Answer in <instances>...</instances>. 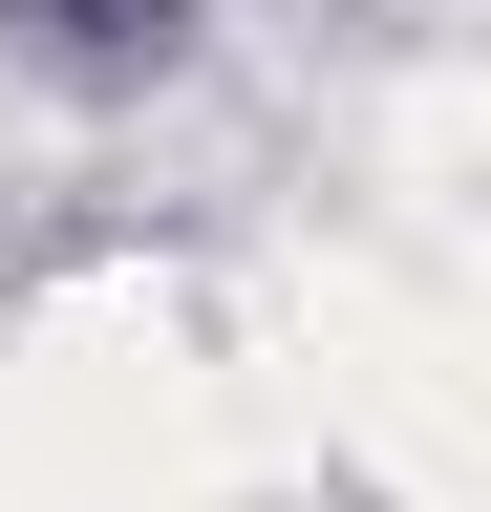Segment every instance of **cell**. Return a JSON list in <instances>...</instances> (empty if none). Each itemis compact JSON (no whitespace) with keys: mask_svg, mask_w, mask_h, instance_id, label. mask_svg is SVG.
<instances>
[{"mask_svg":"<svg viewBox=\"0 0 491 512\" xmlns=\"http://www.w3.org/2000/svg\"><path fill=\"white\" fill-rule=\"evenodd\" d=\"M43 22H65V43H171L193 0H43Z\"/></svg>","mask_w":491,"mask_h":512,"instance_id":"6da1fadb","label":"cell"}]
</instances>
